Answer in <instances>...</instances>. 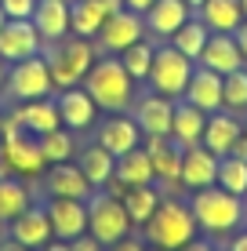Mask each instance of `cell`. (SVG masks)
Wrapping results in <instances>:
<instances>
[{
  "instance_id": "3957f363",
  "label": "cell",
  "mask_w": 247,
  "mask_h": 251,
  "mask_svg": "<svg viewBox=\"0 0 247 251\" xmlns=\"http://www.w3.org/2000/svg\"><path fill=\"white\" fill-rule=\"evenodd\" d=\"M44 58H47L51 84H55V88H76V84H84L88 69L95 66V48H91L88 37L66 33L62 40H51L47 44Z\"/></svg>"
},
{
  "instance_id": "9c48e42d",
  "label": "cell",
  "mask_w": 247,
  "mask_h": 251,
  "mask_svg": "<svg viewBox=\"0 0 247 251\" xmlns=\"http://www.w3.org/2000/svg\"><path fill=\"white\" fill-rule=\"evenodd\" d=\"M142 33H146V19L138 11H131V7H120V11H113L106 19V25L98 33V44L106 48V55H120L124 48L142 40Z\"/></svg>"
},
{
  "instance_id": "836d02e7",
  "label": "cell",
  "mask_w": 247,
  "mask_h": 251,
  "mask_svg": "<svg viewBox=\"0 0 247 251\" xmlns=\"http://www.w3.org/2000/svg\"><path fill=\"white\" fill-rule=\"evenodd\" d=\"M40 150H44V160L47 164H66L73 157V131L69 127H55V131L40 135Z\"/></svg>"
},
{
  "instance_id": "8992f818",
  "label": "cell",
  "mask_w": 247,
  "mask_h": 251,
  "mask_svg": "<svg viewBox=\"0 0 247 251\" xmlns=\"http://www.w3.org/2000/svg\"><path fill=\"white\" fill-rule=\"evenodd\" d=\"M0 168L11 171V175H29V178L47 168L40 142L22 138V124L15 117L0 120Z\"/></svg>"
},
{
  "instance_id": "c3c4849f",
  "label": "cell",
  "mask_w": 247,
  "mask_h": 251,
  "mask_svg": "<svg viewBox=\"0 0 247 251\" xmlns=\"http://www.w3.org/2000/svg\"><path fill=\"white\" fill-rule=\"evenodd\" d=\"M185 4H189V7H193V11H197V7L203 4V0H185Z\"/></svg>"
},
{
  "instance_id": "7a4b0ae2",
  "label": "cell",
  "mask_w": 247,
  "mask_h": 251,
  "mask_svg": "<svg viewBox=\"0 0 247 251\" xmlns=\"http://www.w3.org/2000/svg\"><path fill=\"white\" fill-rule=\"evenodd\" d=\"M197 219H193L189 204L178 201H160V207L153 211V219L142 226V240L149 248H164V251H178L197 237Z\"/></svg>"
},
{
  "instance_id": "f546056e",
  "label": "cell",
  "mask_w": 247,
  "mask_h": 251,
  "mask_svg": "<svg viewBox=\"0 0 247 251\" xmlns=\"http://www.w3.org/2000/svg\"><path fill=\"white\" fill-rule=\"evenodd\" d=\"M120 201H124V207H127V215H131L135 226H146L164 197H160V189L149 182V186H127L124 193H120Z\"/></svg>"
},
{
  "instance_id": "6da1fadb",
  "label": "cell",
  "mask_w": 247,
  "mask_h": 251,
  "mask_svg": "<svg viewBox=\"0 0 247 251\" xmlns=\"http://www.w3.org/2000/svg\"><path fill=\"white\" fill-rule=\"evenodd\" d=\"M189 211L203 233H233L244 222L247 204H244V197L225 193L222 186H207V189H193Z\"/></svg>"
},
{
  "instance_id": "cb8c5ba5",
  "label": "cell",
  "mask_w": 247,
  "mask_h": 251,
  "mask_svg": "<svg viewBox=\"0 0 247 251\" xmlns=\"http://www.w3.org/2000/svg\"><path fill=\"white\" fill-rule=\"evenodd\" d=\"M142 142V127L135 124L131 117H120V113H113L106 120V124L98 127V146H106L113 157H124L127 150H135V146Z\"/></svg>"
},
{
  "instance_id": "8fae6325",
  "label": "cell",
  "mask_w": 247,
  "mask_h": 251,
  "mask_svg": "<svg viewBox=\"0 0 247 251\" xmlns=\"http://www.w3.org/2000/svg\"><path fill=\"white\" fill-rule=\"evenodd\" d=\"M40 33L29 19H7L0 29V58L4 62H22L29 55H40Z\"/></svg>"
},
{
  "instance_id": "7c38bea8",
  "label": "cell",
  "mask_w": 247,
  "mask_h": 251,
  "mask_svg": "<svg viewBox=\"0 0 247 251\" xmlns=\"http://www.w3.org/2000/svg\"><path fill=\"white\" fill-rule=\"evenodd\" d=\"M124 0H69V33L76 37H98L106 19L120 11Z\"/></svg>"
},
{
  "instance_id": "7dc6e473",
  "label": "cell",
  "mask_w": 247,
  "mask_h": 251,
  "mask_svg": "<svg viewBox=\"0 0 247 251\" xmlns=\"http://www.w3.org/2000/svg\"><path fill=\"white\" fill-rule=\"evenodd\" d=\"M4 80H7V69H4V58H0V88H4Z\"/></svg>"
},
{
  "instance_id": "db71d44e",
  "label": "cell",
  "mask_w": 247,
  "mask_h": 251,
  "mask_svg": "<svg viewBox=\"0 0 247 251\" xmlns=\"http://www.w3.org/2000/svg\"><path fill=\"white\" fill-rule=\"evenodd\" d=\"M244 204H247V193H244Z\"/></svg>"
},
{
  "instance_id": "f1b7e54d",
  "label": "cell",
  "mask_w": 247,
  "mask_h": 251,
  "mask_svg": "<svg viewBox=\"0 0 247 251\" xmlns=\"http://www.w3.org/2000/svg\"><path fill=\"white\" fill-rule=\"evenodd\" d=\"M76 168L84 171V178L91 182V189H106L113 182V168H116V157L106 150V146H88L80 153V164Z\"/></svg>"
},
{
  "instance_id": "1f68e13d",
  "label": "cell",
  "mask_w": 247,
  "mask_h": 251,
  "mask_svg": "<svg viewBox=\"0 0 247 251\" xmlns=\"http://www.w3.org/2000/svg\"><path fill=\"white\" fill-rule=\"evenodd\" d=\"M207 37H211V29H207V25H203L200 19H189V22H185L182 29H178L175 37H171V44H175L178 51H182L185 58H193V62H197V58H200V51H203V44H207Z\"/></svg>"
},
{
  "instance_id": "30bf717a",
  "label": "cell",
  "mask_w": 247,
  "mask_h": 251,
  "mask_svg": "<svg viewBox=\"0 0 247 251\" xmlns=\"http://www.w3.org/2000/svg\"><path fill=\"white\" fill-rule=\"evenodd\" d=\"M47 219L51 233L58 240H76L88 233V201H69V197H51L47 201Z\"/></svg>"
},
{
  "instance_id": "60d3db41",
  "label": "cell",
  "mask_w": 247,
  "mask_h": 251,
  "mask_svg": "<svg viewBox=\"0 0 247 251\" xmlns=\"http://www.w3.org/2000/svg\"><path fill=\"white\" fill-rule=\"evenodd\" d=\"M153 4H157V0H124V7H131V11H138V15H146Z\"/></svg>"
},
{
  "instance_id": "ee69618b",
  "label": "cell",
  "mask_w": 247,
  "mask_h": 251,
  "mask_svg": "<svg viewBox=\"0 0 247 251\" xmlns=\"http://www.w3.org/2000/svg\"><path fill=\"white\" fill-rule=\"evenodd\" d=\"M40 251H69V240H58V237H51Z\"/></svg>"
},
{
  "instance_id": "8d00e7d4",
  "label": "cell",
  "mask_w": 247,
  "mask_h": 251,
  "mask_svg": "<svg viewBox=\"0 0 247 251\" xmlns=\"http://www.w3.org/2000/svg\"><path fill=\"white\" fill-rule=\"evenodd\" d=\"M33 7H37V0H0V11L7 19H33Z\"/></svg>"
},
{
  "instance_id": "4dcf8cb0",
  "label": "cell",
  "mask_w": 247,
  "mask_h": 251,
  "mask_svg": "<svg viewBox=\"0 0 247 251\" xmlns=\"http://www.w3.org/2000/svg\"><path fill=\"white\" fill-rule=\"evenodd\" d=\"M225 193L233 197H244L247 193V160L233 157V153H225V157H218V182Z\"/></svg>"
},
{
  "instance_id": "2e32d148",
  "label": "cell",
  "mask_w": 247,
  "mask_h": 251,
  "mask_svg": "<svg viewBox=\"0 0 247 251\" xmlns=\"http://www.w3.org/2000/svg\"><path fill=\"white\" fill-rule=\"evenodd\" d=\"M146 153L153 160V175L160 182H178V175H182V146L171 135H146Z\"/></svg>"
},
{
  "instance_id": "83f0119b",
  "label": "cell",
  "mask_w": 247,
  "mask_h": 251,
  "mask_svg": "<svg viewBox=\"0 0 247 251\" xmlns=\"http://www.w3.org/2000/svg\"><path fill=\"white\" fill-rule=\"evenodd\" d=\"M197 11H200V22L211 33H236V25L244 22L240 0H203Z\"/></svg>"
},
{
  "instance_id": "bcb514c9",
  "label": "cell",
  "mask_w": 247,
  "mask_h": 251,
  "mask_svg": "<svg viewBox=\"0 0 247 251\" xmlns=\"http://www.w3.org/2000/svg\"><path fill=\"white\" fill-rule=\"evenodd\" d=\"M0 251H33V248L19 244V240H0Z\"/></svg>"
},
{
  "instance_id": "52a82bcc",
  "label": "cell",
  "mask_w": 247,
  "mask_h": 251,
  "mask_svg": "<svg viewBox=\"0 0 247 251\" xmlns=\"http://www.w3.org/2000/svg\"><path fill=\"white\" fill-rule=\"evenodd\" d=\"M197 62L185 58L175 44H164V48H153V66H149V88L157 95H167V99H182L185 88H189V76Z\"/></svg>"
},
{
  "instance_id": "7bdbcfd3",
  "label": "cell",
  "mask_w": 247,
  "mask_h": 251,
  "mask_svg": "<svg viewBox=\"0 0 247 251\" xmlns=\"http://www.w3.org/2000/svg\"><path fill=\"white\" fill-rule=\"evenodd\" d=\"M229 153H233V157H240V160H247V138L240 135V138L233 142V150H229Z\"/></svg>"
},
{
  "instance_id": "d6986e66",
  "label": "cell",
  "mask_w": 247,
  "mask_h": 251,
  "mask_svg": "<svg viewBox=\"0 0 247 251\" xmlns=\"http://www.w3.org/2000/svg\"><path fill=\"white\" fill-rule=\"evenodd\" d=\"M240 135H244V124H240V120H236L233 113H225V109H215V113H207V124H203L200 146H207L215 157H225Z\"/></svg>"
},
{
  "instance_id": "4316f807",
  "label": "cell",
  "mask_w": 247,
  "mask_h": 251,
  "mask_svg": "<svg viewBox=\"0 0 247 251\" xmlns=\"http://www.w3.org/2000/svg\"><path fill=\"white\" fill-rule=\"evenodd\" d=\"M15 120L22 124V131H33V135H47L55 127H62V117H58V106L51 99H33V102H22V109H15Z\"/></svg>"
},
{
  "instance_id": "b9f144b4",
  "label": "cell",
  "mask_w": 247,
  "mask_h": 251,
  "mask_svg": "<svg viewBox=\"0 0 247 251\" xmlns=\"http://www.w3.org/2000/svg\"><path fill=\"white\" fill-rule=\"evenodd\" d=\"M178 251H215V248H211V244H207V240H200V237H193V240H189V244H185V248H178Z\"/></svg>"
},
{
  "instance_id": "ba28073f",
  "label": "cell",
  "mask_w": 247,
  "mask_h": 251,
  "mask_svg": "<svg viewBox=\"0 0 247 251\" xmlns=\"http://www.w3.org/2000/svg\"><path fill=\"white\" fill-rule=\"evenodd\" d=\"M7 95L19 102H33V99H47L51 95V69L44 55H29L22 62H11V73H7Z\"/></svg>"
},
{
  "instance_id": "d6a6232c",
  "label": "cell",
  "mask_w": 247,
  "mask_h": 251,
  "mask_svg": "<svg viewBox=\"0 0 247 251\" xmlns=\"http://www.w3.org/2000/svg\"><path fill=\"white\" fill-rule=\"evenodd\" d=\"M29 207V189L19 178H0V222H11Z\"/></svg>"
},
{
  "instance_id": "f907efd6",
  "label": "cell",
  "mask_w": 247,
  "mask_h": 251,
  "mask_svg": "<svg viewBox=\"0 0 247 251\" xmlns=\"http://www.w3.org/2000/svg\"><path fill=\"white\" fill-rule=\"evenodd\" d=\"M240 7H244V19H247V0H240Z\"/></svg>"
},
{
  "instance_id": "11a10c76",
  "label": "cell",
  "mask_w": 247,
  "mask_h": 251,
  "mask_svg": "<svg viewBox=\"0 0 247 251\" xmlns=\"http://www.w3.org/2000/svg\"><path fill=\"white\" fill-rule=\"evenodd\" d=\"M0 171H4V168H0Z\"/></svg>"
},
{
  "instance_id": "603a6c76",
  "label": "cell",
  "mask_w": 247,
  "mask_h": 251,
  "mask_svg": "<svg viewBox=\"0 0 247 251\" xmlns=\"http://www.w3.org/2000/svg\"><path fill=\"white\" fill-rule=\"evenodd\" d=\"M29 22L37 25V33H40L44 44L62 40L66 33H69V0H37Z\"/></svg>"
},
{
  "instance_id": "7402d4cb",
  "label": "cell",
  "mask_w": 247,
  "mask_h": 251,
  "mask_svg": "<svg viewBox=\"0 0 247 251\" xmlns=\"http://www.w3.org/2000/svg\"><path fill=\"white\" fill-rule=\"evenodd\" d=\"M171 117H175V99H167V95H142L138 99V127L142 135H171Z\"/></svg>"
},
{
  "instance_id": "681fc988",
  "label": "cell",
  "mask_w": 247,
  "mask_h": 251,
  "mask_svg": "<svg viewBox=\"0 0 247 251\" xmlns=\"http://www.w3.org/2000/svg\"><path fill=\"white\" fill-rule=\"evenodd\" d=\"M4 22H7V15H4V11H0V29H4Z\"/></svg>"
},
{
  "instance_id": "f6af8a7d",
  "label": "cell",
  "mask_w": 247,
  "mask_h": 251,
  "mask_svg": "<svg viewBox=\"0 0 247 251\" xmlns=\"http://www.w3.org/2000/svg\"><path fill=\"white\" fill-rule=\"evenodd\" d=\"M229 251H247V229H244V233H236V237H233V244H229Z\"/></svg>"
},
{
  "instance_id": "d4e9b609",
  "label": "cell",
  "mask_w": 247,
  "mask_h": 251,
  "mask_svg": "<svg viewBox=\"0 0 247 251\" xmlns=\"http://www.w3.org/2000/svg\"><path fill=\"white\" fill-rule=\"evenodd\" d=\"M203 124H207V113L197 109L193 102L178 99L175 102V117H171V138L182 150H189V146H197L203 138Z\"/></svg>"
},
{
  "instance_id": "f5cc1de1",
  "label": "cell",
  "mask_w": 247,
  "mask_h": 251,
  "mask_svg": "<svg viewBox=\"0 0 247 251\" xmlns=\"http://www.w3.org/2000/svg\"><path fill=\"white\" fill-rule=\"evenodd\" d=\"M146 251H164V248H146Z\"/></svg>"
},
{
  "instance_id": "5bb4252c",
  "label": "cell",
  "mask_w": 247,
  "mask_h": 251,
  "mask_svg": "<svg viewBox=\"0 0 247 251\" xmlns=\"http://www.w3.org/2000/svg\"><path fill=\"white\" fill-rule=\"evenodd\" d=\"M178 182L189 186V189H207L218 182V157L207 150V146H189V150H182V175H178Z\"/></svg>"
},
{
  "instance_id": "816d5d0a",
  "label": "cell",
  "mask_w": 247,
  "mask_h": 251,
  "mask_svg": "<svg viewBox=\"0 0 247 251\" xmlns=\"http://www.w3.org/2000/svg\"><path fill=\"white\" fill-rule=\"evenodd\" d=\"M244 138H247V120H244Z\"/></svg>"
},
{
  "instance_id": "ac0fdd59",
  "label": "cell",
  "mask_w": 247,
  "mask_h": 251,
  "mask_svg": "<svg viewBox=\"0 0 247 251\" xmlns=\"http://www.w3.org/2000/svg\"><path fill=\"white\" fill-rule=\"evenodd\" d=\"M185 102H193L197 109L203 113H215V109H222V73H215V69L207 66H197L189 76V88L182 95Z\"/></svg>"
},
{
  "instance_id": "44dd1931",
  "label": "cell",
  "mask_w": 247,
  "mask_h": 251,
  "mask_svg": "<svg viewBox=\"0 0 247 251\" xmlns=\"http://www.w3.org/2000/svg\"><path fill=\"white\" fill-rule=\"evenodd\" d=\"M44 186L51 197H69V201H88L95 189H91V182L84 178V171L76 168V164H51V171L44 175Z\"/></svg>"
},
{
  "instance_id": "ab89813d",
  "label": "cell",
  "mask_w": 247,
  "mask_h": 251,
  "mask_svg": "<svg viewBox=\"0 0 247 251\" xmlns=\"http://www.w3.org/2000/svg\"><path fill=\"white\" fill-rule=\"evenodd\" d=\"M233 37H236V48H240V55H244V62H247V19H244L240 25H236V33H233Z\"/></svg>"
},
{
  "instance_id": "f35d334b",
  "label": "cell",
  "mask_w": 247,
  "mask_h": 251,
  "mask_svg": "<svg viewBox=\"0 0 247 251\" xmlns=\"http://www.w3.org/2000/svg\"><path fill=\"white\" fill-rule=\"evenodd\" d=\"M69 251H102V244L91 233H84V237H76V240H69Z\"/></svg>"
},
{
  "instance_id": "e0dca14e",
  "label": "cell",
  "mask_w": 247,
  "mask_h": 251,
  "mask_svg": "<svg viewBox=\"0 0 247 251\" xmlns=\"http://www.w3.org/2000/svg\"><path fill=\"white\" fill-rule=\"evenodd\" d=\"M142 19H146L149 33H157V37L167 40V37H175V33L193 19V7L185 4V0H157Z\"/></svg>"
},
{
  "instance_id": "277c9868",
  "label": "cell",
  "mask_w": 247,
  "mask_h": 251,
  "mask_svg": "<svg viewBox=\"0 0 247 251\" xmlns=\"http://www.w3.org/2000/svg\"><path fill=\"white\" fill-rule=\"evenodd\" d=\"M84 91L95 99L98 109L106 113H120V109L131 102V91H135V80L127 76L124 62L116 55H106L102 62H95L84 76Z\"/></svg>"
},
{
  "instance_id": "484cf974",
  "label": "cell",
  "mask_w": 247,
  "mask_h": 251,
  "mask_svg": "<svg viewBox=\"0 0 247 251\" xmlns=\"http://www.w3.org/2000/svg\"><path fill=\"white\" fill-rule=\"evenodd\" d=\"M113 182L127 189V186H149L157 182V175H153V160L146 150H127L124 157H116V168H113Z\"/></svg>"
},
{
  "instance_id": "ffe728a7",
  "label": "cell",
  "mask_w": 247,
  "mask_h": 251,
  "mask_svg": "<svg viewBox=\"0 0 247 251\" xmlns=\"http://www.w3.org/2000/svg\"><path fill=\"white\" fill-rule=\"evenodd\" d=\"M51 237H55V233H51V219H47L44 207H33L29 204L22 215H15V219H11V240H19V244L33 248V251H40Z\"/></svg>"
},
{
  "instance_id": "e575fe53",
  "label": "cell",
  "mask_w": 247,
  "mask_h": 251,
  "mask_svg": "<svg viewBox=\"0 0 247 251\" xmlns=\"http://www.w3.org/2000/svg\"><path fill=\"white\" fill-rule=\"evenodd\" d=\"M116 58L124 62V69H127V76H131V80H146V76H149V66H153V48L146 44V40H135V44L124 48Z\"/></svg>"
},
{
  "instance_id": "4fadbf2b",
  "label": "cell",
  "mask_w": 247,
  "mask_h": 251,
  "mask_svg": "<svg viewBox=\"0 0 247 251\" xmlns=\"http://www.w3.org/2000/svg\"><path fill=\"white\" fill-rule=\"evenodd\" d=\"M55 106H58V117H62V127H69V131H88V127L95 124V117H98V106H95V99L84 91V84L62 88L58 99H55Z\"/></svg>"
},
{
  "instance_id": "74e56055",
  "label": "cell",
  "mask_w": 247,
  "mask_h": 251,
  "mask_svg": "<svg viewBox=\"0 0 247 251\" xmlns=\"http://www.w3.org/2000/svg\"><path fill=\"white\" fill-rule=\"evenodd\" d=\"M109 251H146V240H142V237H131V233H127V237H120L116 244H109Z\"/></svg>"
},
{
  "instance_id": "d590c367",
  "label": "cell",
  "mask_w": 247,
  "mask_h": 251,
  "mask_svg": "<svg viewBox=\"0 0 247 251\" xmlns=\"http://www.w3.org/2000/svg\"><path fill=\"white\" fill-rule=\"evenodd\" d=\"M222 109H247V66L222 76Z\"/></svg>"
},
{
  "instance_id": "5b68a950",
  "label": "cell",
  "mask_w": 247,
  "mask_h": 251,
  "mask_svg": "<svg viewBox=\"0 0 247 251\" xmlns=\"http://www.w3.org/2000/svg\"><path fill=\"white\" fill-rule=\"evenodd\" d=\"M131 215H127V207L120 197L106 193V189H95V193L88 197V233L98 240L102 248L116 244L120 237L131 233Z\"/></svg>"
},
{
  "instance_id": "9a60e30c",
  "label": "cell",
  "mask_w": 247,
  "mask_h": 251,
  "mask_svg": "<svg viewBox=\"0 0 247 251\" xmlns=\"http://www.w3.org/2000/svg\"><path fill=\"white\" fill-rule=\"evenodd\" d=\"M197 66H207V69H215V73L225 76V73H233V69H240L247 62H244L240 48H236L233 33H211L203 51H200V58H197Z\"/></svg>"
}]
</instances>
